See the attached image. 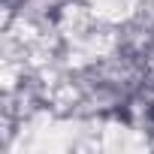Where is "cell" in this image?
I'll list each match as a JSON object with an SVG mask.
<instances>
[]
</instances>
